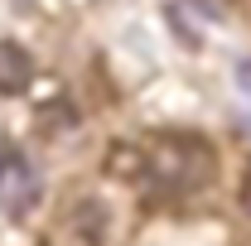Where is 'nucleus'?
I'll list each match as a JSON object with an SVG mask.
<instances>
[{
    "label": "nucleus",
    "mask_w": 251,
    "mask_h": 246,
    "mask_svg": "<svg viewBox=\"0 0 251 246\" xmlns=\"http://www.w3.org/2000/svg\"><path fill=\"white\" fill-rule=\"evenodd\" d=\"M34 82V58L29 49H20L15 39H0V92H25Z\"/></svg>",
    "instance_id": "4"
},
{
    "label": "nucleus",
    "mask_w": 251,
    "mask_h": 246,
    "mask_svg": "<svg viewBox=\"0 0 251 246\" xmlns=\"http://www.w3.org/2000/svg\"><path fill=\"white\" fill-rule=\"evenodd\" d=\"M68 232H73L82 246H101V242H106V232H111V213H106V203H101V198H77L73 213H68Z\"/></svg>",
    "instance_id": "3"
},
{
    "label": "nucleus",
    "mask_w": 251,
    "mask_h": 246,
    "mask_svg": "<svg viewBox=\"0 0 251 246\" xmlns=\"http://www.w3.org/2000/svg\"><path fill=\"white\" fill-rule=\"evenodd\" d=\"M237 87H242V92H251V58L237 63Z\"/></svg>",
    "instance_id": "6"
},
{
    "label": "nucleus",
    "mask_w": 251,
    "mask_h": 246,
    "mask_svg": "<svg viewBox=\"0 0 251 246\" xmlns=\"http://www.w3.org/2000/svg\"><path fill=\"white\" fill-rule=\"evenodd\" d=\"M242 208H247V217H251V174L242 179Z\"/></svg>",
    "instance_id": "7"
},
{
    "label": "nucleus",
    "mask_w": 251,
    "mask_h": 246,
    "mask_svg": "<svg viewBox=\"0 0 251 246\" xmlns=\"http://www.w3.org/2000/svg\"><path fill=\"white\" fill-rule=\"evenodd\" d=\"M111 174L116 179H130V184H140V174H145V154H140V145H111Z\"/></svg>",
    "instance_id": "5"
},
{
    "label": "nucleus",
    "mask_w": 251,
    "mask_h": 246,
    "mask_svg": "<svg viewBox=\"0 0 251 246\" xmlns=\"http://www.w3.org/2000/svg\"><path fill=\"white\" fill-rule=\"evenodd\" d=\"M145 154V174L140 184L159 188V193H193L198 184L213 179V145L203 135H188V130H164L150 140Z\"/></svg>",
    "instance_id": "1"
},
{
    "label": "nucleus",
    "mask_w": 251,
    "mask_h": 246,
    "mask_svg": "<svg viewBox=\"0 0 251 246\" xmlns=\"http://www.w3.org/2000/svg\"><path fill=\"white\" fill-rule=\"evenodd\" d=\"M39 174H34V164L25 159L20 150H0V208L10 217H29L39 208Z\"/></svg>",
    "instance_id": "2"
}]
</instances>
